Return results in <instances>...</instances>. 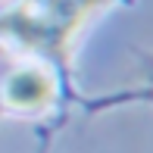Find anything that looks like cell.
I'll use <instances>...</instances> for the list:
<instances>
[{
  "mask_svg": "<svg viewBox=\"0 0 153 153\" xmlns=\"http://www.w3.org/2000/svg\"><path fill=\"white\" fill-rule=\"evenodd\" d=\"M53 94H56L53 75L44 72V69H31V66L13 72L6 88H3L6 103L16 106V109H41L53 100Z\"/></svg>",
  "mask_w": 153,
  "mask_h": 153,
  "instance_id": "obj_2",
  "label": "cell"
},
{
  "mask_svg": "<svg viewBox=\"0 0 153 153\" xmlns=\"http://www.w3.org/2000/svg\"><path fill=\"white\" fill-rule=\"evenodd\" d=\"M103 0H25L0 19V31L22 41L28 50L62 59L78 25Z\"/></svg>",
  "mask_w": 153,
  "mask_h": 153,
  "instance_id": "obj_1",
  "label": "cell"
},
{
  "mask_svg": "<svg viewBox=\"0 0 153 153\" xmlns=\"http://www.w3.org/2000/svg\"><path fill=\"white\" fill-rule=\"evenodd\" d=\"M150 78H153V59H150Z\"/></svg>",
  "mask_w": 153,
  "mask_h": 153,
  "instance_id": "obj_3",
  "label": "cell"
}]
</instances>
